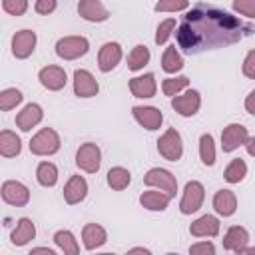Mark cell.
I'll return each instance as SVG.
<instances>
[{"label": "cell", "mask_w": 255, "mask_h": 255, "mask_svg": "<svg viewBox=\"0 0 255 255\" xmlns=\"http://www.w3.org/2000/svg\"><path fill=\"white\" fill-rule=\"evenodd\" d=\"M181 68H183V56L179 54V50L175 46H167L161 56V70L165 74H175Z\"/></svg>", "instance_id": "obj_28"}, {"label": "cell", "mask_w": 255, "mask_h": 255, "mask_svg": "<svg viewBox=\"0 0 255 255\" xmlns=\"http://www.w3.org/2000/svg\"><path fill=\"white\" fill-rule=\"evenodd\" d=\"M32 253H48V255H54L56 249H50V247H32L30 255H32Z\"/></svg>", "instance_id": "obj_45"}, {"label": "cell", "mask_w": 255, "mask_h": 255, "mask_svg": "<svg viewBox=\"0 0 255 255\" xmlns=\"http://www.w3.org/2000/svg\"><path fill=\"white\" fill-rule=\"evenodd\" d=\"M54 243L60 251L68 253V255H78L80 253V245H78V239L76 235L70 231V229H60L54 233Z\"/></svg>", "instance_id": "obj_27"}, {"label": "cell", "mask_w": 255, "mask_h": 255, "mask_svg": "<svg viewBox=\"0 0 255 255\" xmlns=\"http://www.w3.org/2000/svg\"><path fill=\"white\" fill-rule=\"evenodd\" d=\"M199 157H201V163L211 167L215 163V141H213V135L211 133H201L199 137Z\"/></svg>", "instance_id": "obj_33"}, {"label": "cell", "mask_w": 255, "mask_h": 255, "mask_svg": "<svg viewBox=\"0 0 255 255\" xmlns=\"http://www.w3.org/2000/svg\"><path fill=\"white\" fill-rule=\"evenodd\" d=\"M175 26H177V22H175V18H167V20H163V22H159L157 24V30H155V44L157 46H163L169 38H171V34L175 32Z\"/></svg>", "instance_id": "obj_36"}, {"label": "cell", "mask_w": 255, "mask_h": 255, "mask_svg": "<svg viewBox=\"0 0 255 255\" xmlns=\"http://www.w3.org/2000/svg\"><path fill=\"white\" fill-rule=\"evenodd\" d=\"M90 50V42L84 36H64L56 42V54L62 60H78L86 56Z\"/></svg>", "instance_id": "obj_4"}, {"label": "cell", "mask_w": 255, "mask_h": 255, "mask_svg": "<svg viewBox=\"0 0 255 255\" xmlns=\"http://www.w3.org/2000/svg\"><path fill=\"white\" fill-rule=\"evenodd\" d=\"M78 14L86 22H106L110 18V10L100 2V0H80L78 2Z\"/></svg>", "instance_id": "obj_18"}, {"label": "cell", "mask_w": 255, "mask_h": 255, "mask_svg": "<svg viewBox=\"0 0 255 255\" xmlns=\"http://www.w3.org/2000/svg\"><path fill=\"white\" fill-rule=\"evenodd\" d=\"M149 58H151V54H149L147 46L137 44V46L128 54V68H129L131 72L143 70V66H147V64H149Z\"/></svg>", "instance_id": "obj_31"}, {"label": "cell", "mask_w": 255, "mask_h": 255, "mask_svg": "<svg viewBox=\"0 0 255 255\" xmlns=\"http://www.w3.org/2000/svg\"><path fill=\"white\" fill-rule=\"evenodd\" d=\"M247 139H249V131L243 124H229L221 131V149L223 153H231L241 145H245Z\"/></svg>", "instance_id": "obj_8"}, {"label": "cell", "mask_w": 255, "mask_h": 255, "mask_svg": "<svg viewBox=\"0 0 255 255\" xmlns=\"http://www.w3.org/2000/svg\"><path fill=\"white\" fill-rule=\"evenodd\" d=\"M129 253H145V255H149L151 251H149L147 247H131V249H129Z\"/></svg>", "instance_id": "obj_46"}, {"label": "cell", "mask_w": 255, "mask_h": 255, "mask_svg": "<svg viewBox=\"0 0 255 255\" xmlns=\"http://www.w3.org/2000/svg\"><path fill=\"white\" fill-rule=\"evenodd\" d=\"M253 32L255 28L237 16L213 6L197 4L183 16L181 24L177 26L175 42L177 48H181L185 54H199L241 42Z\"/></svg>", "instance_id": "obj_1"}, {"label": "cell", "mask_w": 255, "mask_h": 255, "mask_svg": "<svg viewBox=\"0 0 255 255\" xmlns=\"http://www.w3.org/2000/svg\"><path fill=\"white\" fill-rule=\"evenodd\" d=\"M131 114H133V120L147 131H155L161 128L163 124V114L161 110L153 108V106H133L131 108Z\"/></svg>", "instance_id": "obj_11"}, {"label": "cell", "mask_w": 255, "mask_h": 255, "mask_svg": "<svg viewBox=\"0 0 255 255\" xmlns=\"http://www.w3.org/2000/svg\"><path fill=\"white\" fill-rule=\"evenodd\" d=\"M171 108H173L179 116L191 118V116H195V114L199 112V108H201V96H199L197 90H187V92L177 94V96L171 98Z\"/></svg>", "instance_id": "obj_10"}, {"label": "cell", "mask_w": 255, "mask_h": 255, "mask_svg": "<svg viewBox=\"0 0 255 255\" xmlns=\"http://www.w3.org/2000/svg\"><path fill=\"white\" fill-rule=\"evenodd\" d=\"M245 110H247V114L255 116V90H251L249 96L245 98Z\"/></svg>", "instance_id": "obj_43"}, {"label": "cell", "mask_w": 255, "mask_h": 255, "mask_svg": "<svg viewBox=\"0 0 255 255\" xmlns=\"http://www.w3.org/2000/svg\"><path fill=\"white\" fill-rule=\"evenodd\" d=\"M189 253L191 255H215V245L211 241H197L189 245Z\"/></svg>", "instance_id": "obj_41"}, {"label": "cell", "mask_w": 255, "mask_h": 255, "mask_svg": "<svg viewBox=\"0 0 255 255\" xmlns=\"http://www.w3.org/2000/svg\"><path fill=\"white\" fill-rule=\"evenodd\" d=\"M129 92H131L133 98H139V100L153 98L155 92H157L155 76H153V74H141V76L131 78V80H129Z\"/></svg>", "instance_id": "obj_17"}, {"label": "cell", "mask_w": 255, "mask_h": 255, "mask_svg": "<svg viewBox=\"0 0 255 255\" xmlns=\"http://www.w3.org/2000/svg\"><path fill=\"white\" fill-rule=\"evenodd\" d=\"M122 56H124V52H122V46L118 42H106L98 52V68H100V72H104V74L112 72L122 62Z\"/></svg>", "instance_id": "obj_14"}, {"label": "cell", "mask_w": 255, "mask_h": 255, "mask_svg": "<svg viewBox=\"0 0 255 255\" xmlns=\"http://www.w3.org/2000/svg\"><path fill=\"white\" fill-rule=\"evenodd\" d=\"M223 249L233 251L239 255V251L249 243V231L243 225H231L223 235Z\"/></svg>", "instance_id": "obj_22"}, {"label": "cell", "mask_w": 255, "mask_h": 255, "mask_svg": "<svg viewBox=\"0 0 255 255\" xmlns=\"http://www.w3.org/2000/svg\"><path fill=\"white\" fill-rule=\"evenodd\" d=\"M241 70H243V76L249 78V80H255V50H249L243 58V64H241Z\"/></svg>", "instance_id": "obj_40"}, {"label": "cell", "mask_w": 255, "mask_h": 255, "mask_svg": "<svg viewBox=\"0 0 255 255\" xmlns=\"http://www.w3.org/2000/svg\"><path fill=\"white\" fill-rule=\"evenodd\" d=\"M60 145H62L60 135L52 128H42L40 131H36L32 135V139L28 143V147L34 155H54L60 149Z\"/></svg>", "instance_id": "obj_2"}, {"label": "cell", "mask_w": 255, "mask_h": 255, "mask_svg": "<svg viewBox=\"0 0 255 255\" xmlns=\"http://www.w3.org/2000/svg\"><path fill=\"white\" fill-rule=\"evenodd\" d=\"M20 151H22L20 137L10 129H2L0 131V153L4 157H16L20 155Z\"/></svg>", "instance_id": "obj_26"}, {"label": "cell", "mask_w": 255, "mask_h": 255, "mask_svg": "<svg viewBox=\"0 0 255 255\" xmlns=\"http://www.w3.org/2000/svg\"><path fill=\"white\" fill-rule=\"evenodd\" d=\"M22 100H24V96H22L20 90H16V88H6V90L0 92V110H2V112H10V110H14L16 106H20Z\"/></svg>", "instance_id": "obj_34"}, {"label": "cell", "mask_w": 255, "mask_h": 255, "mask_svg": "<svg viewBox=\"0 0 255 255\" xmlns=\"http://www.w3.org/2000/svg\"><path fill=\"white\" fill-rule=\"evenodd\" d=\"M143 183L147 187H155V189L165 191L171 199L177 193V179H175V175L169 169H163V167H151V169H147V173L143 175Z\"/></svg>", "instance_id": "obj_5"}, {"label": "cell", "mask_w": 255, "mask_h": 255, "mask_svg": "<svg viewBox=\"0 0 255 255\" xmlns=\"http://www.w3.org/2000/svg\"><path fill=\"white\" fill-rule=\"evenodd\" d=\"M88 195V181L82 175H72L64 185V201L68 205H76L84 201Z\"/></svg>", "instance_id": "obj_21"}, {"label": "cell", "mask_w": 255, "mask_h": 255, "mask_svg": "<svg viewBox=\"0 0 255 255\" xmlns=\"http://www.w3.org/2000/svg\"><path fill=\"white\" fill-rule=\"evenodd\" d=\"M98 92H100V84L94 78V74L84 68H78L74 72V94L78 98H94L98 96Z\"/></svg>", "instance_id": "obj_13"}, {"label": "cell", "mask_w": 255, "mask_h": 255, "mask_svg": "<svg viewBox=\"0 0 255 255\" xmlns=\"http://www.w3.org/2000/svg\"><path fill=\"white\" fill-rule=\"evenodd\" d=\"M189 8V0H157L153 10L155 12H183Z\"/></svg>", "instance_id": "obj_37"}, {"label": "cell", "mask_w": 255, "mask_h": 255, "mask_svg": "<svg viewBox=\"0 0 255 255\" xmlns=\"http://www.w3.org/2000/svg\"><path fill=\"white\" fill-rule=\"evenodd\" d=\"M36 42L38 36L32 30H18L12 36V54L18 60H26L28 56H32V52L36 50Z\"/></svg>", "instance_id": "obj_12"}, {"label": "cell", "mask_w": 255, "mask_h": 255, "mask_svg": "<svg viewBox=\"0 0 255 255\" xmlns=\"http://www.w3.org/2000/svg\"><path fill=\"white\" fill-rule=\"evenodd\" d=\"M219 229H221V223L215 215H201L197 217L191 225H189V233L193 237H217L219 235Z\"/></svg>", "instance_id": "obj_20"}, {"label": "cell", "mask_w": 255, "mask_h": 255, "mask_svg": "<svg viewBox=\"0 0 255 255\" xmlns=\"http://www.w3.org/2000/svg\"><path fill=\"white\" fill-rule=\"evenodd\" d=\"M34 237H36V225L32 223V219H30V217H20V219L16 221V227H14L12 235H10L12 245L24 247V245H28Z\"/></svg>", "instance_id": "obj_24"}, {"label": "cell", "mask_w": 255, "mask_h": 255, "mask_svg": "<svg viewBox=\"0 0 255 255\" xmlns=\"http://www.w3.org/2000/svg\"><path fill=\"white\" fill-rule=\"evenodd\" d=\"M233 10L245 18H255V0H233Z\"/></svg>", "instance_id": "obj_39"}, {"label": "cell", "mask_w": 255, "mask_h": 255, "mask_svg": "<svg viewBox=\"0 0 255 255\" xmlns=\"http://www.w3.org/2000/svg\"><path fill=\"white\" fill-rule=\"evenodd\" d=\"M76 165L86 173H96L102 165V149L94 141H86L76 151Z\"/></svg>", "instance_id": "obj_7"}, {"label": "cell", "mask_w": 255, "mask_h": 255, "mask_svg": "<svg viewBox=\"0 0 255 255\" xmlns=\"http://www.w3.org/2000/svg\"><path fill=\"white\" fill-rule=\"evenodd\" d=\"M2 8L10 16H22L28 10V0H2Z\"/></svg>", "instance_id": "obj_38"}, {"label": "cell", "mask_w": 255, "mask_h": 255, "mask_svg": "<svg viewBox=\"0 0 255 255\" xmlns=\"http://www.w3.org/2000/svg\"><path fill=\"white\" fill-rule=\"evenodd\" d=\"M34 10L42 16H48L56 10V0H34Z\"/></svg>", "instance_id": "obj_42"}, {"label": "cell", "mask_w": 255, "mask_h": 255, "mask_svg": "<svg viewBox=\"0 0 255 255\" xmlns=\"http://www.w3.org/2000/svg\"><path fill=\"white\" fill-rule=\"evenodd\" d=\"M189 86V78L187 76H175V78H165L161 82V92L169 98L177 96L181 90H185Z\"/></svg>", "instance_id": "obj_35"}, {"label": "cell", "mask_w": 255, "mask_h": 255, "mask_svg": "<svg viewBox=\"0 0 255 255\" xmlns=\"http://www.w3.org/2000/svg\"><path fill=\"white\" fill-rule=\"evenodd\" d=\"M44 120V110L40 104H26L18 116H16V128L22 129V131H30L32 128H36L40 122Z\"/></svg>", "instance_id": "obj_16"}, {"label": "cell", "mask_w": 255, "mask_h": 255, "mask_svg": "<svg viewBox=\"0 0 255 255\" xmlns=\"http://www.w3.org/2000/svg\"><path fill=\"white\" fill-rule=\"evenodd\" d=\"M36 179L42 187H54L58 183V167L52 161H42L36 167Z\"/></svg>", "instance_id": "obj_29"}, {"label": "cell", "mask_w": 255, "mask_h": 255, "mask_svg": "<svg viewBox=\"0 0 255 255\" xmlns=\"http://www.w3.org/2000/svg\"><path fill=\"white\" fill-rule=\"evenodd\" d=\"M129 181H131V173H129L126 167H122V165L110 167V171H108V185H110L114 191L126 189V187L129 185Z\"/></svg>", "instance_id": "obj_30"}, {"label": "cell", "mask_w": 255, "mask_h": 255, "mask_svg": "<svg viewBox=\"0 0 255 255\" xmlns=\"http://www.w3.org/2000/svg\"><path fill=\"white\" fill-rule=\"evenodd\" d=\"M245 175H247V163L241 157H233L223 171V177L227 183H239L245 179Z\"/></svg>", "instance_id": "obj_32"}, {"label": "cell", "mask_w": 255, "mask_h": 255, "mask_svg": "<svg viewBox=\"0 0 255 255\" xmlns=\"http://www.w3.org/2000/svg\"><path fill=\"white\" fill-rule=\"evenodd\" d=\"M0 195L4 203L14 205V207H24L30 201V189L22 181H16V179H6L2 183Z\"/></svg>", "instance_id": "obj_9"}, {"label": "cell", "mask_w": 255, "mask_h": 255, "mask_svg": "<svg viewBox=\"0 0 255 255\" xmlns=\"http://www.w3.org/2000/svg\"><path fill=\"white\" fill-rule=\"evenodd\" d=\"M243 253H255V247H249V245H245V247L239 251V255H243Z\"/></svg>", "instance_id": "obj_47"}, {"label": "cell", "mask_w": 255, "mask_h": 255, "mask_svg": "<svg viewBox=\"0 0 255 255\" xmlns=\"http://www.w3.org/2000/svg\"><path fill=\"white\" fill-rule=\"evenodd\" d=\"M157 151L167 161H177L183 155V139L175 128H167L157 139Z\"/></svg>", "instance_id": "obj_3"}, {"label": "cell", "mask_w": 255, "mask_h": 255, "mask_svg": "<svg viewBox=\"0 0 255 255\" xmlns=\"http://www.w3.org/2000/svg\"><path fill=\"white\" fill-rule=\"evenodd\" d=\"M213 209L221 217H231L237 211V197L231 189H219L213 195Z\"/></svg>", "instance_id": "obj_23"}, {"label": "cell", "mask_w": 255, "mask_h": 255, "mask_svg": "<svg viewBox=\"0 0 255 255\" xmlns=\"http://www.w3.org/2000/svg\"><path fill=\"white\" fill-rule=\"evenodd\" d=\"M108 241V231L100 223H86L82 227V243L86 251H96Z\"/></svg>", "instance_id": "obj_19"}, {"label": "cell", "mask_w": 255, "mask_h": 255, "mask_svg": "<svg viewBox=\"0 0 255 255\" xmlns=\"http://www.w3.org/2000/svg\"><path fill=\"white\" fill-rule=\"evenodd\" d=\"M169 201H171V197L165 193V191H161V189H151V191H143L141 195H139V203H141V207H145L147 211H165L167 209V205H169Z\"/></svg>", "instance_id": "obj_25"}, {"label": "cell", "mask_w": 255, "mask_h": 255, "mask_svg": "<svg viewBox=\"0 0 255 255\" xmlns=\"http://www.w3.org/2000/svg\"><path fill=\"white\" fill-rule=\"evenodd\" d=\"M38 80L50 92H60L62 88H66V82H68L66 70L60 68V66H46V68H42L38 72Z\"/></svg>", "instance_id": "obj_15"}, {"label": "cell", "mask_w": 255, "mask_h": 255, "mask_svg": "<svg viewBox=\"0 0 255 255\" xmlns=\"http://www.w3.org/2000/svg\"><path fill=\"white\" fill-rule=\"evenodd\" d=\"M203 199H205V187L201 181H187L185 187H183V195H181V201H179V211L183 215H191L195 211L201 209L203 205Z\"/></svg>", "instance_id": "obj_6"}, {"label": "cell", "mask_w": 255, "mask_h": 255, "mask_svg": "<svg viewBox=\"0 0 255 255\" xmlns=\"http://www.w3.org/2000/svg\"><path fill=\"white\" fill-rule=\"evenodd\" d=\"M245 149H247V153H249L251 157H255V135L247 139V143H245Z\"/></svg>", "instance_id": "obj_44"}]
</instances>
